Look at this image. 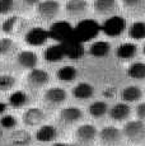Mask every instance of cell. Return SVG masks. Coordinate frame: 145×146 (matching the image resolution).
<instances>
[{
  "mask_svg": "<svg viewBox=\"0 0 145 146\" xmlns=\"http://www.w3.org/2000/svg\"><path fill=\"white\" fill-rule=\"evenodd\" d=\"M94 93V88L89 83H79L72 89V95L76 99H89Z\"/></svg>",
  "mask_w": 145,
  "mask_h": 146,
  "instance_id": "obj_24",
  "label": "cell"
},
{
  "mask_svg": "<svg viewBox=\"0 0 145 146\" xmlns=\"http://www.w3.org/2000/svg\"><path fill=\"white\" fill-rule=\"evenodd\" d=\"M125 28H126V21L120 15H112L103 22L101 31H103L104 35L110 36V37H117V36L122 35Z\"/></svg>",
  "mask_w": 145,
  "mask_h": 146,
  "instance_id": "obj_3",
  "label": "cell"
},
{
  "mask_svg": "<svg viewBox=\"0 0 145 146\" xmlns=\"http://www.w3.org/2000/svg\"><path fill=\"white\" fill-rule=\"evenodd\" d=\"M94 8L99 14H113L118 9L117 0H96Z\"/></svg>",
  "mask_w": 145,
  "mask_h": 146,
  "instance_id": "obj_21",
  "label": "cell"
},
{
  "mask_svg": "<svg viewBox=\"0 0 145 146\" xmlns=\"http://www.w3.org/2000/svg\"><path fill=\"white\" fill-rule=\"evenodd\" d=\"M22 24H23V22L19 17H9L3 22L1 31L7 35H15L22 29Z\"/></svg>",
  "mask_w": 145,
  "mask_h": 146,
  "instance_id": "obj_20",
  "label": "cell"
},
{
  "mask_svg": "<svg viewBox=\"0 0 145 146\" xmlns=\"http://www.w3.org/2000/svg\"><path fill=\"white\" fill-rule=\"evenodd\" d=\"M57 137L56 127L51 125H43L36 132V140L40 142H51Z\"/></svg>",
  "mask_w": 145,
  "mask_h": 146,
  "instance_id": "obj_13",
  "label": "cell"
},
{
  "mask_svg": "<svg viewBox=\"0 0 145 146\" xmlns=\"http://www.w3.org/2000/svg\"><path fill=\"white\" fill-rule=\"evenodd\" d=\"M60 10V4L56 0H43L37 4V12L42 18L52 19L57 15Z\"/></svg>",
  "mask_w": 145,
  "mask_h": 146,
  "instance_id": "obj_9",
  "label": "cell"
},
{
  "mask_svg": "<svg viewBox=\"0 0 145 146\" xmlns=\"http://www.w3.org/2000/svg\"><path fill=\"white\" fill-rule=\"evenodd\" d=\"M10 140L15 146H23L29 142L31 136L26 131H14L12 133V136H10Z\"/></svg>",
  "mask_w": 145,
  "mask_h": 146,
  "instance_id": "obj_30",
  "label": "cell"
},
{
  "mask_svg": "<svg viewBox=\"0 0 145 146\" xmlns=\"http://www.w3.org/2000/svg\"><path fill=\"white\" fill-rule=\"evenodd\" d=\"M127 75L132 79L141 80L145 78V64L144 62H134L127 69Z\"/></svg>",
  "mask_w": 145,
  "mask_h": 146,
  "instance_id": "obj_27",
  "label": "cell"
},
{
  "mask_svg": "<svg viewBox=\"0 0 145 146\" xmlns=\"http://www.w3.org/2000/svg\"><path fill=\"white\" fill-rule=\"evenodd\" d=\"M136 52H138L136 44L130 43V42H125V43L120 44L116 50V55L120 60H130L134 56H136Z\"/></svg>",
  "mask_w": 145,
  "mask_h": 146,
  "instance_id": "obj_22",
  "label": "cell"
},
{
  "mask_svg": "<svg viewBox=\"0 0 145 146\" xmlns=\"http://www.w3.org/2000/svg\"><path fill=\"white\" fill-rule=\"evenodd\" d=\"M76 75H78L76 69H75L74 66H71V65H66V66L60 67V69L57 70V72H56V76H57L59 80L68 81V83L74 80L75 78H76Z\"/></svg>",
  "mask_w": 145,
  "mask_h": 146,
  "instance_id": "obj_25",
  "label": "cell"
},
{
  "mask_svg": "<svg viewBox=\"0 0 145 146\" xmlns=\"http://www.w3.org/2000/svg\"><path fill=\"white\" fill-rule=\"evenodd\" d=\"M122 135H125V136H126L130 141H134V142L143 141L144 136H145L144 122H143V121H140V119L130 121V122H127L126 125L124 126Z\"/></svg>",
  "mask_w": 145,
  "mask_h": 146,
  "instance_id": "obj_4",
  "label": "cell"
},
{
  "mask_svg": "<svg viewBox=\"0 0 145 146\" xmlns=\"http://www.w3.org/2000/svg\"><path fill=\"white\" fill-rule=\"evenodd\" d=\"M143 97V92H141L140 86L138 85H130L126 86L124 90L121 92V99L124 103H132V102H138L139 99H141Z\"/></svg>",
  "mask_w": 145,
  "mask_h": 146,
  "instance_id": "obj_16",
  "label": "cell"
},
{
  "mask_svg": "<svg viewBox=\"0 0 145 146\" xmlns=\"http://www.w3.org/2000/svg\"><path fill=\"white\" fill-rule=\"evenodd\" d=\"M129 36L132 40L140 41L145 37V24L143 22H135L129 28Z\"/></svg>",
  "mask_w": 145,
  "mask_h": 146,
  "instance_id": "obj_28",
  "label": "cell"
},
{
  "mask_svg": "<svg viewBox=\"0 0 145 146\" xmlns=\"http://www.w3.org/2000/svg\"><path fill=\"white\" fill-rule=\"evenodd\" d=\"M143 1H144V0H122L124 5H126V7H130V8L138 7V5H140Z\"/></svg>",
  "mask_w": 145,
  "mask_h": 146,
  "instance_id": "obj_36",
  "label": "cell"
},
{
  "mask_svg": "<svg viewBox=\"0 0 145 146\" xmlns=\"http://www.w3.org/2000/svg\"><path fill=\"white\" fill-rule=\"evenodd\" d=\"M60 44L64 51V56L69 57L70 60H79L84 55V47H83V44L79 41L75 40L74 36Z\"/></svg>",
  "mask_w": 145,
  "mask_h": 146,
  "instance_id": "obj_5",
  "label": "cell"
},
{
  "mask_svg": "<svg viewBox=\"0 0 145 146\" xmlns=\"http://www.w3.org/2000/svg\"><path fill=\"white\" fill-rule=\"evenodd\" d=\"M49 74L47 71L41 69H32L28 72V76H27V80H28V84L31 86H35V88H40V86H43L45 84L49 83Z\"/></svg>",
  "mask_w": 145,
  "mask_h": 146,
  "instance_id": "obj_11",
  "label": "cell"
},
{
  "mask_svg": "<svg viewBox=\"0 0 145 146\" xmlns=\"http://www.w3.org/2000/svg\"><path fill=\"white\" fill-rule=\"evenodd\" d=\"M65 8L70 15H83L88 10V3L85 0H69Z\"/></svg>",
  "mask_w": 145,
  "mask_h": 146,
  "instance_id": "obj_19",
  "label": "cell"
},
{
  "mask_svg": "<svg viewBox=\"0 0 145 146\" xmlns=\"http://www.w3.org/2000/svg\"><path fill=\"white\" fill-rule=\"evenodd\" d=\"M111 51V44L107 41H96L89 47V53L94 57H104Z\"/></svg>",
  "mask_w": 145,
  "mask_h": 146,
  "instance_id": "obj_23",
  "label": "cell"
},
{
  "mask_svg": "<svg viewBox=\"0 0 145 146\" xmlns=\"http://www.w3.org/2000/svg\"><path fill=\"white\" fill-rule=\"evenodd\" d=\"M24 1H26L28 5H36V4H38L41 0H24Z\"/></svg>",
  "mask_w": 145,
  "mask_h": 146,
  "instance_id": "obj_40",
  "label": "cell"
},
{
  "mask_svg": "<svg viewBox=\"0 0 145 146\" xmlns=\"http://www.w3.org/2000/svg\"><path fill=\"white\" fill-rule=\"evenodd\" d=\"M5 111H7V104L3 103V102H0V114H3Z\"/></svg>",
  "mask_w": 145,
  "mask_h": 146,
  "instance_id": "obj_39",
  "label": "cell"
},
{
  "mask_svg": "<svg viewBox=\"0 0 145 146\" xmlns=\"http://www.w3.org/2000/svg\"><path fill=\"white\" fill-rule=\"evenodd\" d=\"M27 103V94L22 90H15L9 95V104L14 108L24 106Z\"/></svg>",
  "mask_w": 145,
  "mask_h": 146,
  "instance_id": "obj_29",
  "label": "cell"
},
{
  "mask_svg": "<svg viewBox=\"0 0 145 146\" xmlns=\"http://www.w3.org/2000/svg\"><path fill=\"white\" fill-rule=\"evenodd\" d=\"M89 114L94 118H101L103 117L108 111V106L106 102H102V100H97V102H93L88 108Z\"/></svg>",
  "mask_w": 145,
  "mask_h": 146,
  "instance_id": "obj_26",
  "label": "cell"
},
{
  "mask_svg": "<svg viewBox=\"0 0 145 146\" xmlns=\"http://www.w3.org/2000/svg\"><path fill=\"white\" fill-rule=\"evenodd\" d=\"M0 136H1V128H0Z\"/></svg>",
  "mask_w": 145,
  "mask_h": 146,
  "instance_id": "obj_41",
  "label": "cell"
},
{
  "mask_svg": "<svg viewBox=\"0 0 145 146\" xmlns=\"http://www.w3.org/2000/svg\"><path fill=\"white\" fill-rule=\"evenodd\" d=\"M97 135H98V131H97L96 126L89 125V123H85V125H82L78 127L76 132H75V136H76V140L82 144H90L96 140Z\"/></svg>",
  "mask_w": 145,
  "mask_h": 146,
  "instance_id": "obj_8",
  "label": "cell"
},
{
  "mask_svg": "<svg viewBox=\"0 0 145 146\" xmlns=\"http://www.w3.org/2000/svg\"><path fill=\"white\" fill-rule=\"evenodd\" d=\"M115 94H116V88H107L103 92V95L107 98H112Z\"/></svg>",
  "mask_w": 145,
  "mask_h": 146,
  "instance_id": "obj_37",
  "label": "cell"
},
{
  "mask_svg": "<svg viewBox=\"0 0 145 146\" xmlns=\"http://www.w3.org/2000/svg\"><path fill=\"white\" fill-rule=\"evenodd\" d=\"M15 84V79L12 75H0V92H8L14 86Z\"/></svg>",
  "mask_w": 145,
  "mask_h": 146,
  "instance_id": "obj_31",
  "label": "cell"
},
{
  "mask_svg": "<svg viewBox=\"0 0 145 146\" xmlns=\"http://www.w3.org/2000/svg\"><path fill=\"white\" fill-rule=\"evenodd\" d=\"M99 32H101V26L93 19H83L75 27H72L74 38L82 44L96 38Z\"/></svg>",
  "mask_w": 145,
  "mask_h": 146,
  "instance_id": "obj_1",
  "label": "cell"
},
{
  "mask_svg": "<svg viewBox=\"0 0 145 146\" xmlns=\"http://www.w3.org/2000/svg\"><path fill=\"white\" fill-rule=\"evenodd\" d=\"M24 38H26L27 44H29V46H33V47L42 46L49 40V33L42 27H35L26 33V37Z\"/></svg>",
  "mask_w": 145,
  "mask_h": 146,
  "instance_id": "obj_7",
  "label": "cell"
},
{
  "mask_svg": "<svg viewBox=\"0 0 145 146\" xmlns=\"http://www.w3.org/2000/svg\"><path fill=\"white\" fill-rule=\"evenodd\" d=\"M65 57L64 56V51L61 48L60 43H55L49 46L43 52V58L47 61V62H59L63 58Z\"/></svg>",
  "mask_w": 145,
  "mask_h": 146,
  "instance_id": "obj_18",
  "label": "cell"
},
{
  "mask_svg": "<svg viewBox=\"0 0 145 146\" xmlns=\"http://www.w3.org/2000/svg\"><path fill=\"white\" fill-rule=\"evenodd\" d=\"M131 113V108L127 103H117L110 109V116L113 121H125L129 118Z\"/></svg>",
  "mask_w": 145,
  "mask_h": 146,
  "instance_id": "obj_14",
  "label": "cell"
},
{
  "mask_svg": "<svg viewBox=\"0 0 145 146\" xmlns=\"http://www.w3.org/2000/svg\"><path fill=\"white\" fill-rule=\"evenodd\" d=\"M82 116H83V113L78 107H66V108L60 111L59 118L65 125H72V123L78 122V121L82 118Z\"/></svg>",
  "mask_w": 145,
  "mask_h": 146,
  "instance_id": "obj_10",
  "label": "cell"
},
{
  "mask_svg": "<svg viewBox=\"0 0 145 146\" xmlns=\"http://www.w3.org/2000/svg\"><path fill=\"white\" fill-rule=\"evenodd\" d=\"M51 146H74V145L68 144V142H55V144H52Z\"/></svg>",
  "mask_w": 145,
  "mask_h": 146,
  "instance_id": "obj_38",
  "label": "cell"
},
{
  "mask_svg": "<svg viewBox=\"0 0 145 146\" xmlns=\"http://www.w3.org/2000/svg\"><path fill=\"white\" fill-rule=\"evenodd\" d=\"M99 139L104 145L115 146L120 144L122 140V132L115 126H107L103 127L99 132Z\"/></svg>",
  "mask_w": 145,
  "mask_h": 146,
  "instance_id": "obj_6",
  "label": "cell"
},
{
  "mask_svg": "<svg viewBox=\"0 0 145 146\" xmlns=\"http://www.w3.org/2000/svg\"><path fill=\"white\" fill-rule=\"evenodd\" d=\"M14 42L10 38H0V55H7L13 50Z\"/></svg>",
  "mask_w": 145,
  "mask_h": 146,
  "instance_id": "obj_32",
  "label": "cell"
},
{
  "mask_svg": "<svg viewBox=\"0 0 145 146\" xmlns=\"http://www.w3.org/2000/svg\"><path fill=\"white\" fill-rule=\"evenodd\" d=\"M17 60H18L19 65L23 66V67H27V69H36V65L38 62V57L33 51H21L17 56Z\"/></svg>",
  "mask_w": 145,
  "mask_h": 146,
  "instance_id": "obj_15",
  "label": "cell"
},
{
  "mask_svg": "<svg viewBox=\"0 0 145 146\" xmlns=\"http://www.w3.org/2000/svg\"><path fill=\"white\" fill-rule=\"evenodd\" d=\"M66 92L63 88H50L45 93V100L51 104H60L66 100Z\"/></svg>",
  "mask_w": 145,
  "mask_h": 146,
  "instance_id": "obj_17",
  "label": "cell"
},
{
  "mask_svg": "<svg viewBox=\"0 0 145 146\" xmlns=\"http://www.w3.org/2000/svg\"><path fill=\"white\" fill-rule=\"evenodd\" d=\"M0 126H1L3 128H13L17 126V119L14 116H12V114H5V116H3L1 118H0Z\"/></svg>",
  "mask_w": 145,
  "mask_h": 146,
  "instance_id": "obj_33",
  "label": "cell"
},
{
  "mask_svg": "<svg viewBox=\"0 0 145 146\" xmlns=\"http://www.w3.org/2000/svg\"><path fill=\"white\" fill-rule=\"evenodd\" d=\"M47 33H49V38H52L57 43H63L74 36L72 35V26L66 21L54 22L50 26V29L47 31Z\"/></svg>",
  "mask_w": 145,
  "mask_h": 146,
  "instance_id": "obj_2",
  "label": "cell"
},
{
  "mask_svg": "<svg viewBox=\"0 0 145 146\" xmlns=\"http://www.w3.org/2000/svg\"><path fill=\"white\" fill-rule=\"evenodd\" d=\"M43 119H45V113L37 107L27 109L23 114V122L27 126H37L40 123H42Z\"/></svg>",
  "mask_w": 145,
  "mask_h": 146,
  "instance_id": "obj_12",
  "label": "cell"
},
{
  "mask_svg": "<svg viewBox=\"0 0 145 146\" xmlns=\"http://www.w3.org/2000/svg\"><path fill=\"white\" fill-rule=\"evenodd\" d=\"M136 114H138L139 119L143 121L145 118V103H140L138 106V109H136Z\"/></svg>",
  "mask_w": 145,
  "mask_h": 146,
  "instance_id": "obj_35",
  "label": "cell"
},
{
  "mask_svg": "<svg viewBox=\"0 0 145 146\" xmlns=\"http://www.w3.org/2000/svg\"><path fill=\"white\" fill-rule=\"evenodd\" d=\"M14 8V0H0V14H7Z\"/></svg>",
  "mask_w": 145,
  "mask_h": 146,
  "instance_id": "obj_34",
  "label": "cell"
}]
</instances>
